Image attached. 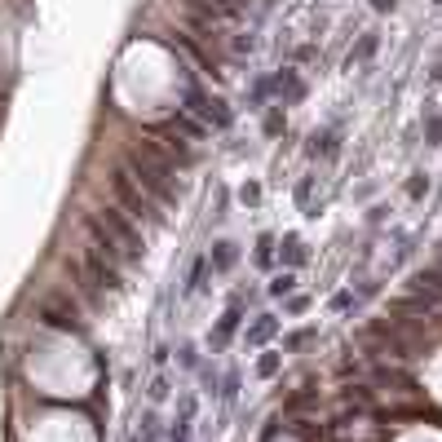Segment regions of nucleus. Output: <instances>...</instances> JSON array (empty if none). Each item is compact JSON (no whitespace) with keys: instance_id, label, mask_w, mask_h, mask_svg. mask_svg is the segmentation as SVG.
<instances>
[{"instance_id":"obj_8","label":"nucleus","mask_w":442,"mask_h":442,"mask_svg":"<svg viewBox=\"0 0 442 442\" xmlns=\"http://www.w3.org/2000/svg\"><path fill=\"white\" fill-rule=\"evenodd\" d=\"M274 327H279V319H274V314H261V319L248 327V345H266V340L274 336Z\"/></svg>"},{"instance_id":"obj_10","label":"nucleus","mask_w":442,"mask_h":442,"mask_svg":"<svg viewBox=\"0 0 442 442\" xmlns=\"http://www.w3.org/2000/svg\"><path fill=\"white\" fill-rule=\"evenodd\" d=\"M168 124H173V128H177L182 137H190V142H204V137H208V128H204V124H195L190 116H173Z\"/></svg>"},{"instance_id":"obj_27","label":"nucleus","mask_w":442,"mask_h":442,"mask_svg":"<svg viewBox=\"0 0 442 442\" xmlns=\"http://www.w3.org/2000/svg\"><path fill=\"white\" fill-rule=\"evenodd\" d=\"M434 80H442V58H438V67H434Z\"/></svg>"},{"instance_id":"obj_6","label":"nucleus","mask_w":442,"mask_h":442,"mask_svg":"<svg viewBox=\"0 0 442 442\" xmlns=\"http://www.w3.org/2000/svg\"><path fill=\"white\" fill-rule=\"evenodd\" d=\"M85 231H89V239H93V248L102 252L106 261H116V266H120V261H133V257L124 252V243L106 231V221H102V217H93V212H89V217H85Z\"/></svg>"},{"instance_id":"obj_28","label":"nucleus","mask_w":442,"mask_h":442,"mask_svg":"<svg viewBox=\"0 0 442 442\" xmlns=\"http://www.w3.org/2000/svg\"><path fill=\"white\" fill-rule=\"evenodd\" d=\"M235 5H243V0H235Z\"/></svg>"},{"instance_id":"obj_1","label":"nucleus","mask_w":442,"mask_h":442,"mask_svg":"<svg viewBox=\"0 0 442 442\" xmlns=\"http://www.w3.org/2000/svg\"><path fill=\"white\" fill-rule=\"evenodd\" d=\"M124 168H128V177H133L155 204L173 208L177 199H182V190H177V164L168 159V151H164L159 142H137L133 151H128Z\"/></svg>"},{"instance_id":"obj_20","label":"nucleus","mask_w":442,"mask_h":442,"mask_svg":"<svg viewBox=\"0 0 442 442\" xmlns=\"http://www.w3.org/2000/svg\"><path fill=\"white\" fill-rule=\"evenodd\" d=\"M424 190H429V177H424V173H416L412 182H407V195H412V199H420Z\"/></svg>"},{"instance_id":"obj_9","label":"nucleus","mask_w":442,"mask_h":442,"mask_svg":"<svg viewBox=\"0 0 442 442\" xmlns=\"http://www.w3.org/2000/svg\"><path fill=\"white\" fill-rule=\"evenodd\" d=\"M235 261H239V252H235V243L231 239H221V243H212V270H231L235 266Z\"/></svg>"},{"instance_id":"obj_26","label":"nucleus","mask_w":442,"mask_h":442,"mask_svg":"<svg viewBox=\"0 0 442 442\" xmlns=\"http://www.w3.org/2000/svg\"><path fill=\"white\" fill-rule=\"evenodd\" d=\"M394 5H398V0H372V9H376V13H394Z\"/></svg>"},{"instance_id":"obj_21","label":"nucleus","mask_w":442,"mask_h":442,"mask_svg":"<svg viewBox=\"0 0 442 442\" xmlns=\"http://www.w3.org/2000/svg\"><path fill=\"white\" fill-rule=\"evenodd\" d=\"M309 336H314V327H301V332H292V336H288V350H301Z\"/></svg>"},{"instance_id":"obj_2","label":"nucleus","mask_w":442,"mask_h":442,"mask_svg":"<svg viewBox=\"0 0 442 442\" xmlns=\"http://www.w3.org/2000/svg\"><path fill=\"white\" fill-rule=\"evenodd\" d=\"M111 190H116V199H120V208L128 212L133 221H146V226H159L164 221V212H159V204L146 195L133 177H128V168H116L111 173Z\"/></svg>"},{"instance_id":"obj_22","label":"nucleus","mask_w":442,"mask_h":442,"mask_svg":"<svg viewBox=\"0 0 442 442\" xmlns=\"http://www.w3.org/2000/svg\"><path fill=\"white\" fill-rule=\"evenodd\" d=\"M270 243H274L270 235H261V239H257V261H261V266H270Z\"/></svg>"},{"instance_id":"obj_17","label":"nucleus","mask_w":442,"mask_h":442,"mask_svg":"<svg viewBox=\"0 0 442 442\" xmlns=\"http://www.w3.org/2000/svg\"><path fill=\"white\" fill-rule=\"evenodd\" d=\"M424 137H429V146H442V116H434L424 124Z\"/></svg>"},{"instance_id":"obj_25","label":"nucleus","mask_w":442,"mask_h":442,"mask_svg":"<svg viewBox=\"0 0 442 442\" xmlns=\"http://www.w3.org/2000/svg\"><path fill=\"white\" fill-rule=\"evenodd\" d=\"M279 128H283V116H279V111H270V116H266V133H279Z\"/></svg>"},{"instance_id":"obj_14","label":"nucleus","mask_w":442,"mask_h":442,"mask_svg":"<svg viewBox=\"0 0 442 442\" xmlns=\"http://www.w3.org/2000/svg\"><path fill=\"white\" fill-rule=\"evenodd\" d=\"M283 261H288V266H301V261H305L301 239H297V235H288V239H283Z\"/></svg>"},{"instance_id":"obj_3","label":"nucleus","mask_w":442,"mask_h":442,"mask_svg":"<svg viewBox=\"0 0 442 442\" xmlns=\"http://www.w3.org/2000/svg\"><path fill=\"white\" fill-rule=\"evenodd\" d=\"M102 221H106V231H111V235H116V239L124 243V252L133 257V261H142L146 243H142V231H133V221H128V212H124V208H106V212H102Z\"/></svg>"},{"instance_id":"obj_12","label":"nucleus","mask_w":442,"mask_h":442,"mask_svg":"<svg viewBox=\"0 0 442 442\" xmlns=\"http://www.w3.org/2000/svg\"><path fill=\"white\" fill-rule=\"evenodd\" d=\"M204 5L212 9V18H217V23L221 18H239V9H243V5H235V0H204Z\"/></svg>"},{"instance_id":"obj_19","label":"nucleus","mask_w":442,"mask_h":442,"mask_svg":"<svg viewBox=\"0 0 442 442\" xmlns=\"http://www.w3.org/2000/svg\"><path fill=\"white\" fill-rule=\"evenodd\" d=\"M314 403V389H305V394H292L288 403H283V412H297V407H309Z\"/></svg>"},{"instance_id":"obj_16","label":"nucleus","mask_w":442,"mask_h":442,"mask_svg":"<svg viewBox=\"0 0 442 442\" xmlns=\"http://www.w3.org/2000/svg\"><path fill=\"white\" fill-rule=\"evenodd\" d=\"M292 288H297V274H279V279L270 283V292H274V297H288Z\"/></svg>"},{"instance_id":"obj_5","label":"nucleus","mask_w":442,"mask_h":442,"mask_svg":"<svg viewBox=\"0 0 442 442\" xmlns=\"http://www.w3.org/2000/svg\"><path fill=\"white\" fill-rule=\"evenodd\" d=\"M186 106H190L208 128H231V120H235V116H231V106H226L221 97H204V93H195V89L186 93Z\"/></svg>"},{"instance_id":"obj_4","label":"nucleus","mask_w":442,"mask_h":442,"mask_svg":"<svg viewBox=\"0 0 442 442\" xmlns=\"http://www.w3.org/2000/svg\"><path fill=\"white\" fill-rule=\"evenodd\" d=\"M80 266H85V274H89V279H93L97 288H102V292H120V288H124V274H120V266H116V261H106L97 248H89Z\"/></svg>"},{"instance_id":"obj_18","label":"nucleus","mask_w":442,"mask_h":442,"mask_svg":"<svg viewBox=\"0 0 442 442\" xmlns=\"http://www.w3.org/2000/svg\"><path fill=\"white\" fill-rule=\"evenodd\" d=\"M292 434H297L301 442H319L323 438V429H309V420H297V429H292Z\"/></svg>"},{"instance_id":"obj_24","label":"nucleus","mask_w":442,"mask_h":442,"mask_svg":"<svg viewBox=\"0 0 442 442\" xmlns=\"http://www.w3.org/2000/svg\"><path fill=\"white\" fill-rule=\"evenodd\" d=\"M354 305V292H336L332 297V309H350Z\"/></svg>"},{"instance_id":"obj_7","label":"nucleus","mask_w":442,"mask_h":442,"mask_svg":"<svg viewBox=\"0 0 442 442\" xmlns=\"http://www.w3.org/2000/svg\"><path fill=\"white\" fill-rule=\"evenodd\" d=\"M159 142H164V151H168V159L177 164V168H190V164H195V151L186 146V137L177 133L173 124H164V128H159Z\"/></svg>"},{"instance_id":"obj_11","label":"nucleus","mask_w":442,"mask_h":442,"mask_svg":"<svg viewBox=\"0 0 442 442\" xmlns=\"http://www.w3.org/2000/svg\"><path fill=\"white\" fill-rule=\"evenodd\" d=\"M376 49H381V36H376V31H367V36L358 40V49L350 54V67H358V62H367V58L376 54Z\"/></svg>"},{"instance_id":"obj_13","label":"nucleus","mask_w":442,"mask_h":442,"mask_svg":"<svg viewBox=\"0 0 442 442\" xmlns=\"http://www.w3.org/2000/svg\"><path fill=\"white\" fill-rule=\"evenodd\" d=\"M309 151H314V155H332L336 151V133H314V137H309Z\"/></svg>"},{"instance_id":"obj_15","label":"nucleus","mask_w":442,"mask_h":442,"mask_svg":"<svg viewBox=\"0 0 442 442\" xmlns=\"http://www.w3.org/2000/svg\"><path fill=\"white\" fill-rule=\"evenodd\" d=\"M274 89H279L283 97H301V80H297V75H292V71H283L279 80H274Z\"/></svg>"},{"instance_id":"obj_23","label":"nucleus","mask_w":442,"mask_h":442,"mask_svg":"<svg viewBox=\"0 0 442 442\" xmlns=\"http://www.w3.org/2000/svg\"><path fill=\"white\" fill-rule=\"evenodd\" d=\"M257 372H261V376H274V372H279V354H266V358L257 363Z\"/></svg>"}]
</instances>
